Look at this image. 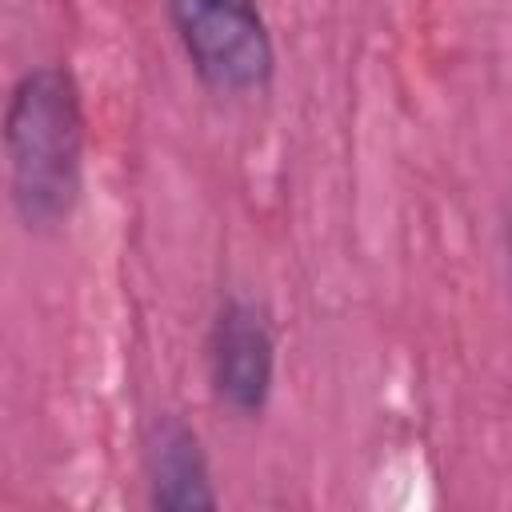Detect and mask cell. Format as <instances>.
I'll list each match as a JSON object with an SVG mask.
<instances>
[{
    "label": "cell",
    "instance_id": "obj_1",
    "mask_svg": "<svg viewBox=\"0 0 512 512\" xmlns=\"http://www.w3.org/2000/svg\"><path fill=\"white\" fill-rule=\"evenodd\" d=\"M88 116L64 64L24 68L4 104V184L24 232H60L84 192Z\"/></svg>",
    "mask_w": 512,
    "mask_h": 512
},
{
    "label": "cell",
    "instance_id": "obj_2",
    "mask_svg": "<svg viewBox=\"0 0 512 512\" xmlns=\"http://www.w3.org/2000/svg\"><path fill=\"white\" fill-rule=\"evenodd\" d=\"M180 52L196 80L224 100L272 88L276 44L260 0H164Z\"/></svg>",
    "mask_w": 512,
    "mask_h": 512
},
{
    "label": "cell",
    "instance_id": "obj_3",
    "mask_svg": "<svg viewBox=\"0 0 512 512\" xmlns=\"http://www.w3.org/2000/svg\"><path fill=\"white\" fill-rule=\"evenodd\" d=\"M204 356L216 404L236 420L264 416L276 388V328L264 304L248 296L220 300L208 324Z\"/></svg>",
    "mask_w": 512,
    "mask_h": 512
},
{
    "label": "cell",
    "instance_id": "obj_4",
    "mask_svg": "<svg viewBox=\"0 0 512 512\" xmlns=\"http://www.w3.org/2000/svg\"><path fill=\"white\" fill-rule=\"evenodd\" d=\"M144 484H148V504L160 512H212L220 504L204 440L184 416L164 412L148 424Z\"/></svg>",
    "mask_w": 512,
    "mask_h": 512
},
{
    "label": "cell",
    "instance_id": "obj_5",
    "mask_svg": "<svg viewBox=\"0 0 512 512\" xmlns=\"http://www.w3.org/2000/svg\"><path fill=\"white\" fill-rule=\"evenodd\" d=\"M504 240H508V276H512V208H508V228H504Z\"/></svg>",
    "mask_w": 512,
    "mask_h": 512
}]
</instances>
